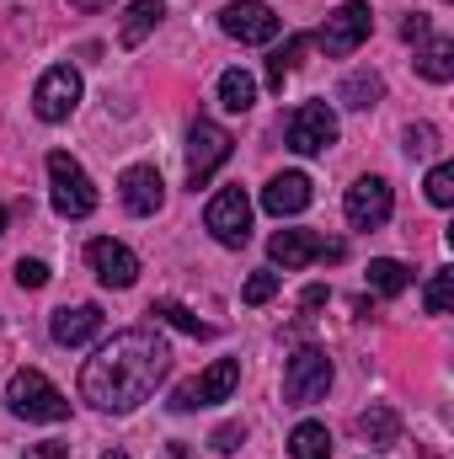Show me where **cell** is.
<instances>
[{"mask_svg": "<svg viewBox=\"0 0 454 459\" xmlns=\"http://www.w3.org/2000/svg\"><path fill=\"white\" fill-rule=\"evenodd\" d=\"M5 406H11V417H22V422H65V417H70L65 390H59L43 368H16V374L5 379Z\"/></svg>", "mask_w": 454, "mask_h": 459, "instance_id": "2", "label": "cell"}, {"mask_svg": "<svg viewBox=\"0 0 454 459\" xmlns=\"http://www.w3.org/2000/svg\"><path fill=\"white\" fill-rule=\"evenodd\" d=\"M161 16H166V0H134L128 16H123V27H118V43H123V48H139V43L161 27Z\"/></svg>", "mask_w": 454, "mask_h": 459, "instance_id": "18", "label": "cell"}, {"mask_svg": "<svg viewBox=\"0 0 454 459\" xmlns=\"http://www.w3.org/2000/svg\"><path fill=\"white\" fill-rule=\"evenodd\" d=\"M423 187H428V204H433V209H450L454 204V166H433Z\"/></svg>", "mask_w": 454, "mask_h": 459, "instance_id": "29", "label": "cell"}, {"mask_svg": "<svg viewBox=\"0 0 454 459\" xmlns=\"http://www.w3.org/2000/svg\"><path fill=\"white\" fill-rule=\"evenodd\" d=\"M342 240H327V235H316V230H278L273 240H267V256L284 267V273H294V267H310V262H342Z\"/></svg>", "mask_w": 454, "mask_h": 459, "instance_id": "9", "label": "cell"}, {"mask_svg": "<svg viewBox=\"0 0 454 459\" xmlns=\"http://www.w3.org/2000/svg\"><path fill=\"white\" fill-rule=\"evenodd\" d=\"M204 230L230 246V251H240L246 240H251V198H246V187H220L214 198H209V209H204Z\"/></svg>", "mask_w": 454, "mask_h": 459, "instance_id": "6", "label": "cell"}, {"mask_svg": "<svg viewBox=\"0 0 454 459\" xmlns=\"http://www.w3.org/2000/svg\"><path fill=\"white\" fill-rule=\"evenodd\" d=\"M300 305H305V310H316V305H327V289H321V283H316V289H305V294H300Z\"/></svg>", "mask_w": 454, "mask_h": 459, "instance_id": "35", "label": "cell"}, {"mask_svg": "<svg viewBox=\"0 0 454 459\" xmlns=\"http://www.w3.org/2000/svg\"><path fill=\"white\" fill-rule=\"evenodd\" d=\"M332 390V358L321 347H300L284 368V401L289 406H316Z\"/></svg>", "mask_w": 454, "mask_h": 459, "instance_id": "5", "label": "cell"}, {"mask_svg": "<svg viewBox=\"0 0 454 459\" xmlns=\"http://www.w3.org/2000/svg\"><path fill=\"white\" fill-rule=\"evenodd\" d=\"M150 316H161L166 326H177V332H188V337H209V332H214L209 321H198L193 310H182V305H171V299H161V305H155Z\"/></svg>", "mask_w": 454, "mask_h": 459, "instance_id": "25", "label": "cell"}, {"mask_svg": "<svg viewBox=\"0 0 454 459\" xmlns=\"http://www.w3.org/2000/svg\"><path fill=\"white\" fill-rule=\"evenodd\" d=\"M0 235H5V204H0Z\"/></svg>", "mask_w": 454, "mask_h": 459, "instance_id": "38", "label": "cell"}, {"mask_svg": "<svg viewBox=\"0 0 454 459\" xmlns=\"http://www.w3.org/2000/svg\"><path fill=\"white\" fill-rule=\"evenodd\" d=\"M289 455L294 459H332V433H327V422H300V428L289 433Z\"/></svg>", "mask_w": 454, "mask_h": 459, "instance_id": "21", "label": "cell"}, {"mask_svg": "<svg viewBox=\"0 0 454 459\" xmlns=\"http://www.w3.org/2000/svg\"><path fill=\"white\" fill-rule=\"evenodd\" d=\"M278 289H284V273H273V267H262V273H251V278H246V289H240V299H246V305H267V299H273Z\"/></svg>", "mask_w": 454, "mask_h": 459, "instance_id": "27", "label": "cell"}, {"mask_svg": "<svg viewBox=\"0 0 454 459\" xmlns=\"http://www.w3.org/2000/svg\"><path fill=\"white\" fill-rule=\"evenodd\" d=\"M171 368V347L161 342L150 326H128L113 342L97 347V358H86L81 368V401H92L97 411H134L155 395V385Z\"/></svg>", "mask_w": 454, "mask_h": 459, "instance_id": "1", "label": "cell"}, {"mask_svg": "<svg viewBox=\"0 0 454 459\" xmlns=\"http://www.w3.org/2000/svg\"><path fill=\"white\" fill-rule=\"evenodd\" d=\"M450 299H454V273L444 267V273H433V278H428L423 305H428V316H444V310H450Z\"/></svg>", "mask_w": 454, "mask_h": 459, "instance_id": "28", "label": "cell"}, {"mask_svg": "<svg viewBox=\"0 0 454 459\" xmlns=\"http://www.w3.org/2000/svg\"><path fill=\"white\" fill-rule=\"evenodd\" d=\"M86 262H92L97 283H108V289H134V278H139V256L123 240H108V235L86 246Z\"/></svg>", "mask_w": 454, "mask_h": 459, "instance_id": "14", "label": "cell"}, {"mask_svg": "<svg viewBox=\"0 0 454 459\" xmlns=\"http://www.w3.org/2000/svg\"><path fill=\"white\" fill-rule=\"evenodd\" d=\"M70 5H75V11H102L108 0H70Z\"/></svg>", "mask_w": 454, "mask_h": 459, "instance_id": "36", "label": "cell"}, {"mask_svg": "<svg viewBox=\"0 0 454 459\" xmlns=\"http://www.w3.org/2000/svg\"><path fill=\"white\" fill-rule=\"evenodd\" d=\"M337 97H342V108H358V113H369V108L385 97V81H380L374 70H353V75L342 81Z\"/></svg>", "mask_w": 454, "mask_h": 459, "instance_id": "20", "label": "cell"}, {"mask_svg": "<svg viewBox=\"0 0 454 459\" xmlns=\"http://www.w3.org/2000/svg\"><path fill=\"white\" fill-rule=\"evenodd\" d=\"M337 144V113L327 102H300L289 117V150L294 155H321Z\"/></svg>", "mask_w": 454, "mask_h": 459, "instance_id": "11", "label": "cell"}, {"mask_svg": "<svg viewBox=\"0 0 454 459\" xmlns=\"http://www.w3.org/2000/svg\"><path fill=\"white\" fill-rule=\"evenodd\" d=\"M220 27H225V38H235V43H273L284 22L262 0H230L225 11H220Z\"/></svg>", "mask_w": 454, "mask_h": 459, "instance_id": "13", "label": "cell"}, {"mask_svg": "<svg viewBox=\"0 0 454 459\" xmlns=\"http://www.w3.org/2000/svg\"><path fill=\"white\" fill-rule=\"evenodd\" d=\"M417 70H423V81H433V86L454 81V38H428L423 54H417Z\"/></svg>", "mask_w": 454, "mask_h": 459, "instance_id": "19", "label": "cell"}, {"mask_svg": "<svg viewBox=\"0 0 454 459\" xmlns=\"http://www.w3.org/2000/svg\"><path fill=\"white\" fill-rule=\"evenodd\" d=\"M118 198H123V209L128 214H161V204H166V182H161V171L155 166H128L123 177H118Z\"/></svg>", "mask_w": 454, "mask_h": 459, "instance_id": "15", "label": "cell"}, {"mask_svg": "<svg viewBox=\"0 0 454 459\" xmlns=\"http://www.w3.org/2000/svg\"><path fill=\"white\" fill-rule=\"evenodd\" d=\"M401 38H406V43H428V38H433V27H428V16H423V11H412V16L401 22Z\"/></svg>", "mask_w": 454, "mask_h": 459, "instance_id": "33", "label": "cell"}, {"mask_svg": "<svg viewBox=\"0 0 454 459\" xmlns=\"http://www.w3.org/2000/svg\"><path fill=\"white\" fill-rule=\"evenodd\" d=\"M48 337L59 347H86L92 337H102V310L97 305H65L48 316Z\"/></svg>", "mask_w": 454, "mask_h": 459, "instance_id": "17", "label": "cell"}, {"mask_svg": "<svg viewBox=\"0 0 454 459\" xmlns=\"http://www.w3.org/2000/svg\"><path fill=\"white\" fill-rule=\"evenodd\" d=\"M22 459H70V444H59V438H43V444H32Z\"/></svg>", "mask_w": 454, "mask_h": 459, "instance_id": "34", "label": "cell"}, {"mask_svg": "<svg viewBox=\"0 0 454 459\" xmlns=\"http://www.w3.org/2000/svg\"><path fill=\"white\" fill-rule=\"evenodd\" d=\"M406 283H412V273H406L396 256H374V262H369V289H374V294L396 299V294H406Z\"/></svg>", "mask_w": 454, "mask_h": 459, "instance_id": "22", "label": "cell"}, {"mask_svg": "<svg viewBox=\"0 0 454 459\" xmlns=\"http://www.w3.org/2000/svg\"><path fill=\"white\" fill-rule=\"evenodd\" d=\"M300 54H305V38H289V43L267 59V86H273V91H284V75L300 65Z\"/></svg>", "mask_w": 454, "mask_h": 459, "instance_id": "26", "label": "cell"}, {"mask_svg": "<svg viewBox=\"0 0 454 459\" xmlns=\"http://www.w3.org/2000/svg\"><path fill=\"white\" fill-rule=\"evenodd\" d=\"M102 459H128V455H123V449H108V455H102Z\"/></svg>", "mask_w": 454, "mask_h": 459, "instance_id": "37", "label": "cell"}, {"mask_svg": "<svg viewBox=\"0 0 454 459\" xmlns=\"http://www.w3.org/2000/svg\"><path fill=\"white\" fill-rule=\"evenodd\" d=\"M48 198H54V214L65 220H86L97 209V187L70 150H48Z\"/></svg>", "mask_w": 454, "mask_h": 459, "instance_id": "3", "label": "cell"}, {"mask_svg": "<svg viewBox=\"0 0 454 459\" xmlns=\"http://www.w3.org/2000/svg\"><path fill=\"white\" fill-rule=\"evenodd\" d=\"M358 433H363L374 449H385V444H396V438H401V417H396L390 406H369V411L358 417Z\"/></svg>", "mask_w": 454, "mask_h": 459, "instance_id": "23", "label": "cell"}, {"mask_svg": "<svg viewBox=\"0 0 454 459\" xmlns=\"http://www.w3.org/2000/svg\"><path fill=\"white\" fill-rule=\"evenodd\" d=\"M251 102H257V81L246 70H225L220 75V108L225 113H251Z\"/></svg>", "mask_w": 454, "mask_h": 459, "instance_id": "24", "label": "cell"}, {"mask_svg": "<svg viewBox=\"0 0 454 459\" xmlns=\"http://www.w3.org/2000/svg\"><path fill=\"white\" fill-rule=\"evenodd\" d=\"M235 385H240V363L235 358H214L198 379H188V385H177L171 390V411H198V406H220L235 395Z\"/></svg>", "mask_w": 454, "mask_h": 459, "instance_id": "7", "label": "cell"}, {"mask_svg": "<svg viewBox=\"0 0 454 459\" xmlns=\"http://www.w3.org/2000/svg\"><path fill=\"white\" fill-rule=\"evenodd\" d=\"M230 150H235V139L214 117H193V128H188V182H193V193L214 182V171L230 160Z\"/></svg>", "mask_w": 454, "mask_h": 459, "instance_id": "4", "label": "cell"}, {"mask_svg": "<svg viewBox=\"0 0 454 459\" xmlns=\"http://www.w3.org/2000/svg\"><path fill=\"white\" fill-rule=\"evenodd\" d=\"M209 444H214V455H235V449L246 444V428H240V422H225V428H214Z\"/></svg>", "mask_w": 454, "mask_h": 459, "instance_id": "31", "label": "cell"}, {"mask_svg": "<svg viewBox=\"0 0 454 459\" xmlns=\"http://www.w3.org/2000/svg\"><path fill=\"white\" fill-rule=\"evenodd\" d=\"M390 209H396V198H390V182L385 177H358L347 187V198H342V214H347L353 230H380L390 220Z\"/></svg>", "mask_w": 454, "mask_h": 459, "instance_id": "12", "label": "cell"}, {"mask_svg": "<svg viewBox=\"0 0 454 459\" xmlns=\"http://www.w3.org/2000/svg\"><path fill=\"white\" fill-rule=\"evenodd\" d=\"M310 177L305 171H278L267 187H262V209L273 214V220H294V214H305L310 209Z\"/></svg>", "mask_w": 454, "mask_h": 459, "instance_id": "16", "label": "cell"}, {"mask_svg": "<svg viewBox=\"0 0 454 459\" xmlns=\"http://www.w3.org/2000/svg\"><path fill=\"white\" fill-rule=\"evenodd\" d=\"M81 91H86L81 86V70L75 65H54L32 86V113L43 117V123H65V117L81 108Z\"/></svg>", "mask_w": 454, "mask_h": 459, "instance_id": "8", "label": "cell"}, {"mask_svg": "<svg viewBox=\"0 0 454 459\" xmlns=\"http://www.w3.org/2000/svg\"><path fill=\"white\" fill-rule=\"evenodd\" d=\"M369 32H374V11H369V0H342L337 11L327 16V27H321V48L342 59V54H353L358 43H369Z\"/></svg>", "mask_w": 454, "mask_h": 459, "instance_id": "10", "label": "cell"}, {"mask_svg": "<svg viewBox=\"0 0 454 459\" xmlns=\"http://www.w3.org/2000/svg\"><path fill=\"white\" fill-rule=\"evenodd\" d=\"M16 283H22V289H43V283H48V267L32 262V256H22V262H16Z\"/></svg>", "mask_w": 454, "mask_h": 459, "instance_id": "32", "label": "cell"}, {"mask_svg": "<svg viewBox=\"0 0 454 459\" xmlns=\"http://www.w3.org/2000/svg\"><path fill=\"white\" fill-rule=\"evenodd\" d=\"M433 144H439V128L433 123H412L406 128V155H428Z\"/></svg>", "mask_w": 454, "mask_h": 459, "instance_id": "30", "label": "cell"}]
</instances>
